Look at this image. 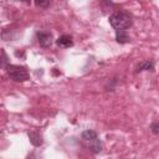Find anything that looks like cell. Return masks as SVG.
Returning <instances> with one entry per match:
<instances>
[{
    "label": "cell",
    "instance_id": "cell-1",
    "mask_svg": "<svg viewBox=\"0 0 159 159\" xmlns=\"http://www.w3.org/2000/svg\"><path fill=\"white\" fill-rule=\"evenodd\" d=\"M108 21H109V25L116 31H127L133 26V16L130 12L125 10L114 11L113 14L109 15Z\"/></svg>",
    "mask_w": 159,
    "mask_h": 159
},
{
    "label": "cell",
    "instance_id": "cell-8",
    "mask_svg": "<svg viewBox=\"0 0 159 159\" xmlns=\"http://www.w3.org/2000/svg\"><path fill=\"white\" fill-rule=\"evenodd\" d=\"M116 41L120 45L130 42V37L128 36L127 31H116Z\"/></svg>",
    "mask_w": 159,
    "mask_h": 159
},
{
    "label": "cell",
    "instance_id": "cell-4",
    "mask_svg": "<svg viewBox=\"0 0 159 159\" xmlns=\"http://www.w3.org/2000/svg\"><path fill=\"white\" fill-rule=\"evenodd\" d=\"M36 39H37L39 45L43 48H48L53 43V36L51 32H47V31H37Z\"/></svg>",
    "mask_w": 159,
    "mask_h": 159
},
{
    "label": "cell",
    "instance_id": "cell-11",
    "mask_svg": "<svg viewBox=\"0 0 159 159\" xmlns=\"http://www.w3.org/2000/svg\"><path fill=\"white\" fill-rule=\"evenodd\" d=\"M34 4L36 6H39V7H47V6H50V1H35Z\"/></svg>",
    "mask_w": 159,
    "mask_h": 159
},
{
    "label": "cell",
    "instance_id": "cell-9",
    "mask_svg": "<svg viewBox=\"0 0 159 159\" xmlns=\"http://www.w3.org/2000/svg\"><path fill=\"white\" fill-rule=\"evenodd\" d=\"M150 132L153 134H155V135L159 134V120H155V122H153L150 124Z\"/></svg>",
    "mask_w": 159,
    "mask_h": 159
},
{
    "label": "cell",
    "instance_id": "cell-6",
    "mask_svg": "<svg viewBox=\"0 0 159 159\" xmlns=\"http://www.w3.org/2000/svg\"><path fill=\"white\" fill-rule=\"evenodd\" d=\"M29 135V139H30V143L34 145V147H40L42 145L43 143V138H42V134L37 130H31L27 133Z\"/></svg>",
    "mask_w": 159,
    "mask_h": 159
},
{
    "label": "cell",
    "instance_id": "cell-2",
    "mask_svg": "<svg viewBox=\"0 0 159 159\" xmlns=\"http://www.w3.org/2000/svg\"><path fill=\"white\" fill-rule=\"evenodd\" d=\"M81 138H82V142L84 143V145L88 148L89 152H92L93 154L101 153L103 145H102V142H101V139H99V137H98L96 130L87 129V130L82 132Z\"/></svg>",
    "mask_w": 159,
    "mask_h": 159
},
{
    "label": "cell",
    "instance_id": "cell-7",
    "mask_svg": "<svg viewBox=\"0 0 159 159\" xmlns=\"http://www.w3.org/2000/svg\"><path fill=\"white\" fill-rule=\"evenodd\" d=\"M56 45H57L58 47H62V48L71 47V46H73V39H72V36H70V35H61V36L56 40Z\"/></svg>",
    "mask_w": 159,
    "mask_h": 159
},
{
    "label": "cell",
    "instance_id": "cell-10",
    "mask_svg": "<svg viewBox=\"0 0 159 159\" xmlns=\"http://www.w3.org/2000/svg\"><path fill=\"white\" fill-rule=\"evenodd\" d=\"M9 65H10V63H7V56H6L5 51L1 50V67H2V68H6Z\"/></svg>",
    "mask_w": 159,
    "mask_h": 159
},
{
    "label": "cell",
    "instance_id": "cell-5",
    "mask_svg": "<svg viewBox=\"0 0 159 159\" xmlns=\"http://www.w3.org/2000/svg\"><path fill=\"white\" fill-rule=\"evenodd\" d=\"M154 65H155L154 63V60H152V58L145 60L143 62H139L137 65V67H135L134 73H140L143 71H150V72H153L154 71Z\"/></svg>",
    "mask_w": 159,
    "mask_h": 159
},
{
    "label": "cell",
    "instance_id": "cell-3",
    "mask_svg": "<svg viewBox=\"0 0 159 159\" xmlns=\"http://www.w3.org/2000/svg\"><path fill=\"white\" fill-rule=\"evenodd\" d=\"M6 73L10 77V80L15 81V82H25L30 78V73L29 70L25 66H20V65H9L6 68Z\"/></svg>",
    "mask_w": 159,
    "mask_h": 159
}]
</instances>
